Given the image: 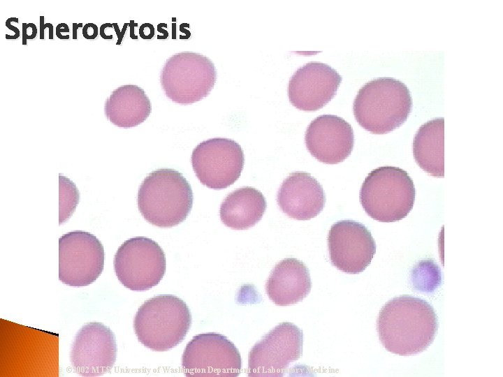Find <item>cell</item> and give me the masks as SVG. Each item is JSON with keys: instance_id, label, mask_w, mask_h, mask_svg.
<instances>
[{"instance_id": "obj_1", "label": "cell", "mask_w": 503, "mask_h": 377, "mask_svg": "<svg viewBox=\"0 0 503 377\" xmlns=\"http://www.w3.org/2000/svg\"><path fill=\"white\" fill-rule=\"evenodd\" d=\"M439 327L432 306L410 295L396 297L381 308L377 330L383 346L402 356L425 350L433 342Z\"/></svg>"}, {"instance_id": "obj_2", "label": "cell", "mask_w": 503, "mask_h": 377, "mask_svg": "<svg viewBox=\"0 0 503 377\" xmlns=\"http://www.w3.org/2000/svg\"><path fill=\"white\" fill-rule=\"evenodd\" d=\"M412 98L407 85L393 77L372 80L358 91L353 111L358 124L374 134H386L407 121Z\"/></svg>"}, {"instance_id": "obj_3", "label": "cell", "mask_w": 503, "mask_h": 377, "mask_svg": "<svg viewBox=\"0 0 503 377\" xmlns=\"http://www.w3.org/2000/svg\"><path fill=\"white\" fill-rule=\"evenodd\" d=\"M193 191L184 175L171 168L151 172L142 182L137 203L143 218L160 228L183 222L193 206Z\"/></svg>"}, {"instance_id": "obj_4", "label": "cell", "mask_w": 503, "mask_h": 377, "mask_svg": "<svg viewBox=\"0 0 503 377\" xmlns=\"http://www.w3.org/2000/svg\"><path fill=\"white\" fill-rule=\"evenodd\" d=\"M187 304L173 295H159L138 309L133 327L138 341L154 351L168 350L180 343L191 325Z\"/></svg>"}, {"instance_id": "obj_5", "label": "cell", "mask_w": 503, "mask_h": 377, "mask_svg": "<svg viewBox=\"0 0 503 377\" xmlns=\"http://www.w3.org/2000/svg\"><path fill=\"white\" fill-rule=\"evenodd\" d=\"M416 191L405 170L381 166L372 170L360 190V202L372 219L384 223L406 217L412 209Z\"/></svg>"}, {"instance_id": "obj_6", "label": "cell", "mask_w": 503, "mask_h": 377, "mask_svg": "<svg viewBox=\"0 0 503 377\" xmlns=\"http://www.w3.org/2000/svg\"><path fill=\"white\" fill-rule=\"evenodd\" d=\"M217 79L214 63L203 54L189 51L170 57L160 73L165 95L182 105L191 104L207 96Z\"/></svg>"}, {"instance_id": "obj_7", "label": "cell", "mask_w": 503, "mask_h": 377, "mask_svg": "<svg viewBox=\"0 0 503 377\" xmlns=\"http://www.w3.org/2000/svg\"><path fill=\"white\" fill-rule=\"evenodd\" d=\"M114 269L118 280L126 288L144 291L156 286L166 269L165 253L152 239L135 237L126 240L114 258Z\"/></svg>"}, {"instance_id": "obj_8", "label": "cell", "mask_w": 503, "mask_h": 377, "mask_svg": "<svg viewBox=\"0 0 503 377\" xmlns=\"http://www.w3.org/2000/svg\"><path fill=\"white\" fill-rule=\"evenodd\" d=\"M182 367L189 377H236L241 371L242 359L226 337L203 333L194 336L186 346Z\"/></svg>"}, {"instance_id": "obj_9", "label": "cell", "mask_w": 503, "mask_h": 377, "mask_svg": "<svg viewBox=\"0 0 503 377\" xmlns=\"http://www.w3.org/2000/svg\"><path fill=\"white\" fill-rule=\"evenodd\" d=\"M105 253L102 243L93 234L74 230L59 239V279L70 286H85L101 275Z\"/></svg>"}, {"instance_id": "obj_10", "label": "cell", "mask_w": 503, "mask_h": 377, "mask_svg": "<svg viewBox=\"0 0 503 377\" xmlns=\"http://www.w3.org/2000/svg\"><path fill=\"white\" fill-rule=\"evenodd\" d=\"M302 331L294 324L284 322L267 333L250 350L248 376H283L289 364L302 355Z\"/></svg>"}, {"instance_id": "obj_11", "label": "cell", "mask_w": 503, "mask_h": 377, "mask_svg": "<svg viewBox=\"0 0 503 377\" xmlns=\"http://www.w3.org/2000/svg\"><path fill=\"white\" fill-rule=\"evenodd\" d=\"M193 170L202 184L221 190L240 177L245 164L244 151L233 140L214 138L199 143L193 150Z\"/></svg>"}, {"instance_id": "obj_12", "label": "cell", "mask_w": 503, "mask_h": 377, "mask_svg": "<svg viewBox=\"0 0 503 377\" xmlns=\"http://www.w3.org/2000/svg\"><path fill=\"white\" fill-rule=\"evenodd\" d=\"M330 260L339 270L356 274L363 272L376 253V243L368 228L350 219L332 225L328 235Z\"/></svg>"}, {"instance_id": "obj_13", "label": "cell", "mask_w": 503, "mask_h": 377, "mask_svg": "<svg viewBox=\"0 0 503 377\" xmlns=\"http://www.w3.org/2000/svg\"><path fill=\"white\" fill-rule=\"evenodd\" d=\"M116 356L115 334L99 322L88 323L78 330L70 353L73 370L86 377L99 376L110 371Z\"/></svg>"}, {"instance_id": "obj_14", "label": "cell", "mask_w": 503, "mask_h": 377, "mask_svg": "<svg viewBox=\"0 0 503 377\" xmlns=\"http://www.w3.org/2000/svg\"><path fill=\"white\" fill-rule=\"evenodd\" d=\"M341 82V75L330 66L309 62L300 67L290 79L289 101L300 110H318L334 97Z\"/></svg>"}, {"instance_id": "obj_15", "label": "cell", "mask_w": 503, "mask_h": 377, "mask_svg": "<svg viewBox=\"0 0 503 377\" xmlns=\"http://www.w3.org/2000/svg\"><path fill=\"white\" fill-rule=\"evenodd\" d=\"M305 142L309 153L319 161L337 164L351 154L354 134L350 124L342 117L323 114L309 124Z\"/></svg>"}, {"instance_id": "obj_16", "label": "cell", "mask_w": 503, "mask_h": 377, "mask_svg": "<svg viewBox=\"0 0 503 377\" xmlns=\"http://www.w3.org/2000/svg\"><path fill=\"white\" fill-rule=\"evenodd\" d=\"M277 202L289 217L306 221L321 212L326 195L321 184L309 173L294 172L282 182Z\"/></svg>"}, {"instance_id": "obj_17", "label": "cell", "mask_w": 503, "mask_h": 377, "mask_svg": "<svg viewBox=\"0 0 503 377\" xmlns=\"http://www.w3.org/2000/svg\"><path fill=\"white\" fill-rule=\"evenodd\" d=\"M311 288L309 269L295 258H284L277 263L265 283L268 297L278 306L301 302Z\"/></svg>"}, {"instance_id": "obj_18", "label": "cell", "mask_w": 503, "mask_h": 377, "mask_svg": "<svg viewBox=\"0 0 503 377\" xmlns=\"http://www.w3.org/2000/svg\"><path fill=\"white\" fill-rule=\"evenodd\" d=\"M152 112L151 101L145 91L135 84H125L113 90L106 98V118L119 128H129L144 122Z\"/></svg>"}, {"instance_id": "obj_19", "label": "cell", "mask_w": 503, "mask_h": 377, "mask_svg": "<svg viewBox=\"0 0 503 377\" xmlns=\"http://www.w3.org/2000/svg\"><path fill=\"white\" fill-rule=\"evenodd\" d=\"M267 207L263 193L251 186H244L230 193L220 205L222 223L235 230H245L255 226Z\"/></svg>"}, {"instance_id": "obj_20", "label": "cell", "mask_w": 503, "mask_h": 377, "mask_svg": "<svg viewBox=\"0 0 503 377\" xmlns=\"http://www.w3.org/2000/svg\"><path fill=\"white\" fill-rule=\"evenodd\" d=\"M413 154L418 166L435 177L444 175V119L430 120L417 131L413 142Z\"/></svg>"}, {"instance_id": "obj_21", "label": "cell", "mask_w": 503, "mask_h": 377, "mask_svg": "<svg viewBox=\"0 0 503 377\" xmlns=\"http://www.w3.org/2000/svg\"><path fill=\"white\" fill-rule=\"evenodd\" d=\"M59 225L72 216L80 200L76 185L68 177L59 175Z\"/></svg>"}, {"instance_id": "obj_22", "label": "cell", "mask_w": 503, "mask_h": 377, "mask_svg": "<svg viewBox=\"0 0 503 377\" xmlns=\"http://www.w3.org/2000/svg\"><path fill=\"white\" fill-rule=\"evenodd\" d=\"M22 45H27V40L34 39L37 35V28L35 24L22 23Z\"/></svg>"}, {"instance_id": "obj_23", "label": "cell", "mask_w": 503, "mask_h": 377, "mask_svg": "<svg viewBox=\"0 0 503 377\" xmlns=\"http://www.w3.org/2000/svg\"><path fill=\"white\" fill-rule=\"evenodd\" d=\"M82 36L88 40H93L98 36V27L94 23H87L82 27Z\"/></svg>"}, {"instance_id": "obj_24", "label": "cell", "mask_w": 503, "mask_h": 377, "mask_svg": "<svg viewBox=\"0 0 503 377\" xmlns=\"http://www.w3.org/2000/svg\"><path fill=\"white\" fill-rule=\"evenodd\" d=\"M39 26H40V39L43 40L45 38V29L49 28V39L52 40L53 38V25L51 23H45V16L41 15L39 17Z\"/></svg>"}, {"instance_id": "obj_25", "label": "cell", "mask_w": 503, "mask_h": 377, "mask_svg": "<svg viewBox=\"0 0 503 377\" xmlns=\"http://www.w3.org/2000/svg\"><path fill=\"white\" fill-rule=\"evenodd\" d=\"M18 20H18L17 17H10V18L7 19V20L6 21V26L7 27V28L9 29L10 30L13 31L15 32V34L13 35V36H10V35H8V34H6V39H8V40H9V39H13V40H14V39H17V38L20 36V30H19V29L17 28V27H15V26H13V25L11 24V22H15L18 23V22H19Z\"/></svg>"}, {"instance_id": "obj_26", "label": "cell", "mask_w": 503, "mask_h": 377, "mask_svg": "<svg viewBox=\"0 0 503 377\" xmlns=\"http://www.w3.org/2000/svg\"><path fill=\"white\" fill-rule=\"evenodd\" d=\"M154 27L152 24L146 23L141 25L139 34L143 39H150L154 36Z\"/></svg>"}, {"instance_id": "obj_27", "label": "cell", "mask_w": 503, "mask_h": 377, "mask_svg": "<svg viewBox=\"0 0 503 377\" xmlns=\"http://www.w3.org/2000/svg\"><path fill=\"white\" fill-rule=\"evenodd\" d=\"M68 32H69V27L67 25V24L59 23V24L57 25L56 36H57L58 38L61 39V40L69 39L70 36L68 34L66 35V36L62 35V33H68Z\"/></svg>"}, {"instance_id": "obj_28", "label": "cell", "mask_w": 503, "mask_h": 377, "mask_svg": "<svg viewBox=\"0 0 503 377\" xmlns=\"http://www.w3.org/2000/svg\"><path fill=\"white\" fill-rule=\"evenodd\" d=\"M112 24L111 23H104L100 27V36L101 38L105 40H110L112 39L113 36L112 35H107L105 33V29L112 27Z\"/></svg>"}, {"instance_id": "obj_29", "label": "cell", "mask_w": 503, "mask_h": 377, "mask_svg": "<svg viewBox=\"0 0 503 377\" xmlns=\"http://www.w3.org/2000/svg\"><path fill=\"white\" fill-rule=\"evenodd\" d=\"M129 25V24L126 23L122 30V31H119L118 24L117 23H112V26L115 29V31L116 32V34L117 36L118 40L117 42V45H119L121 43V41L122 40V38L124 36V32L126 31V27Z\"/></svg>"}, {"instance_id": "obj_30", "label": "cell", "mask_w": 503, "mask_h": 377, "mask_svg": "<svg viewBox=\"0 0 503 377\" xmlns=\"http://www.w3.org/2000/svg\"><path fill=\"white\" fill-rule=\"evenodd\" d=\"M72 26H73V27H72V29H73V39L76 40V39L78 38L77 30H78V28H80V27H83V24H82V23H78H78H75V22H74V23H73Z\"/></svg>"}, {"instance_id": "obj_31", "label": "cell", "mask_w": 503, "mask_h": 377, "mask_svg": "<svg viewBox=\"0 0 503 377\" xmlns=\"http://www.w3.org/2000/svg\"><path fill=\"white\" fill-rule=\"evenodd\" d=\"M130 25H131V37L132 38L137 39L138 38L137 36H134V34H133V33H134L133 27L137 26L138 24L136 23H134V22L133 20H131L130 22Z\"/></svg>"}]
</instances>
